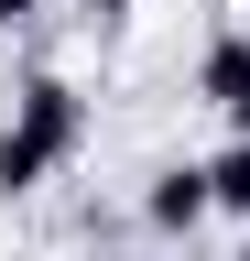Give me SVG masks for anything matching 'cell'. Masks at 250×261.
I'll list each match as a JSON object with an SVG mask.
<instances>
[{
	"mask_svg": "<svg viewBox=\"0 0 250 261\" xmlns=\"http://www.w3.org/2000/svg\"><path fill=\"white\" fill-rule=\"evenodd\" d=\"M207 218H217V196H207V152L152 163V185H142V228H152V240H196Z\"/></svg>",
	"mask_w": 250,
	"mask_h": 261,
	"instance_id": "cell-2",
	"label": "cell"
},
{
	"mask_svg": "<svg viewBox=\"0 0 250 261\" xmlns=\"http://www.w3.org/2000/svg\"><path fill=\"white\" fill-rule=\"evenodd\" d=\"M239 261H250V250H239Z\"/></svg>",
	"mask_w": 250,
	"mask_h": 261,
	"instance_id": "cell-7",
	"label": "cell"
},
{
	"mask_svg": "<svg viewBox=\"0 0 250 261\" xmlns=\"http://www.w3.org/2000/svg\"><path fill=\"white\" fill-rule=\"evenodd\" d=\"M98 11H109V22H120V11H142V0H98Z\"/></svg>",
	"mask_w": 250,
	"mask_h": 261,
	"instance_id": "cell-6",
	"label": "cell"
},
{
	"mask_svg": "<svg viewBox=\"0 0 250 261\" xmlns=\"http://www.w3.org/2000/svg\"><path fill=\"white\" fill-rule=\"evenodd\" d=\"M44 22V0H0V33H33Z\"/></svg>",
	"mask_w": 250,
	"mask_h": 261,
	"instance_id": "cell-5",
	"label": "cell"
},
{
	"mask_svg": "<svg viewBox=\"0 0 250 261\" xmlns=\"http://www.w3.org/2000/svg\"><path fill=\"white\" fill-rule=\"evenodd\" d=\"M207 196H217V218H250V142L207 152Z\"/></svg>",
	"mask_w": 250,
	"mask_h": 261,
	"instance_id": "cell-4",
	"label": "cell"
},
{
	"mask_svg": "<svg viewBox=\"0 0 250 261\" xmlns=\"http://www.w3.org/2000/svg\"><path fill=\"white\" fill-rule=\"evenodd\" d=\"M87 130H98V109H87L76 76H22L11 87V120H0V196H33L44 174H66V163L87 152Z\"/></svg>",
	"mask_w": 250,
	"mask_h": 261,
	"instance_id": "cell-1",
	"label": "cell"
},
{
	"mask_svg": "<svg viewBox=\"0 0 250 261\" xmlns=\"http://www.w3.org/2000/svg\"><path fill=\"white\" fill-rule=\"evenodd\" d=\"M196 98L217 120H229V142H250V33H207V55H196Z\"/></svg>",
	"mask_w": 250,
	"mask_h": 261,
	"instance_id": "cell-3",
	"label": "cell"
}]
</instances>
